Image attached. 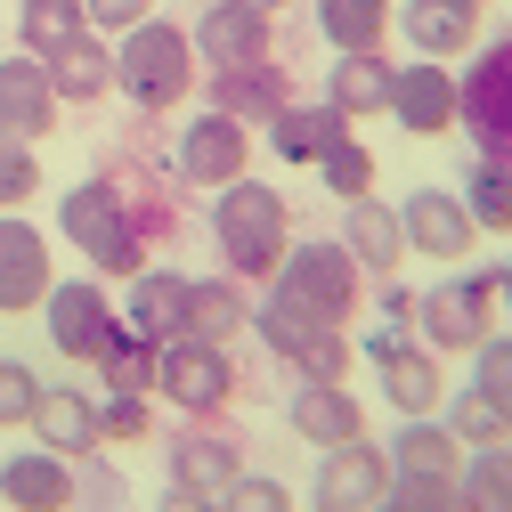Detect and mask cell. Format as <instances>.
<instances>
[{
  "instance_id": "6da1fadb",
  "label": "cell",
  "mask_w": 512,
  "mask_h": 512,
  "mask_svg": "<svg viewBox=\"0 0 512 512\" xmlns=\"http://www.w3.org/2000/svg\"><path fill=\"white\" fill-rule=\"evenodd\" d=\"M212 244H220L228 277H277L285 244H293V204L244 171V179H228L212 196Z\"/></svg>"
},
{
  "instance_id": "7a4b0ae2",
  "label": "cell",
  "mask_w": 512,
  "mask_h": 512,
  "mask_svg": "<svg viewBox=\"0 0 512 512\" xmlns=\"http://www.w3.org/2000/svg\"><path fill=\"white\" fill-rule=\"evenodd\" d=\"M114 90L139 114H171L187 90H196V41H187V25L147 17V25L122 33L114 41Z\"/></svg>"
},
{
  "instance_id": "3957f363",
  "label": "cell",
  "mask_w": 512,
  "mask_h": 512,
  "mask_svg": "<svg viewBox=\"0 0 512 512\" xmlns=\"http://www.w3.org/2000/svg\"><path fill=\"white\" fill-rule=\"evenodd\" d=\"M57 228H66V244L82 252L98 277H139V269H147V236L131 228V204L114 196V179H106V171L82 179V187H66V204H57Z\"/></svg>"
},
{
  "instance_id": "277c9868",
  "label": "cell",
  "mask_w": 512,
  "mask_h": 512,
  "mask_svg": "<svg viewBox=\"0 0 512 512\" xmlns=\"http://www.w3.org/2000/svg\"><path fill=\"white\" fill-rule=\"evenodd\" d=\"M366 269L350 261V244L342 236H309V244H285V261H277V301H293L301 317H317V326H342L350 334V317H358V285Z\"/></svg>"
},
{
  "instance_id": "5b68a950",
  "label": "cell",
  "mask_w": 512,
  "mask_h": 512,
  "mask_svg": "<svg viewBox=\"0 0 512 512\" xmlns=\"http://www.w3.org/2000/svg\"><path fill=\"white\" fill-rule=\"evenodd\" d=\"M252 334L269 342V358L293 374V382H350V342L342 326H317V317H301L293 301H261L252 309Z\"/></svg>"
},
{
  "instance_id": "8992f818",
  "label": "cell",
  "mask_w": 512,
  "mask_h": 512,
  "mask_svg": "<svg viewBox=\"0 0 512 512\" xmlns=\"http://www.w3.org/2000/svg\"><path fill=\"white\" fill-rule=\"evenodd\" d=\"M456 131H472L480 155L512 163V33L472 57V74H456Z\"/></svg>"
},
{
  "instance_id": "52a82bcc",
  "label": "cell",
  "mask_w": 512,
  "mask_h": 512,
  "mask_svg": "<svg viewBox=\"0 0 512 512\" xmlns=\"http://www.w3.org/2000/svg\"><path fill=\"white\" fill-rule=\"evenodd\" d=\"M496 309H504L496 269L447 277V285H431V293L415 301V342H431V350H472V342L496 334Z\"/></svg>"
},
{
  "instance_id": "ba28073f",
  "label": "cell",
  "mask_w": 512,
  "mask_h": 512,
  "mask_svg": "<svg viewBox=\"0 0 512 512\" xmlns=\"http://www.w3.org/2000/svg\"><path fill=\"white\" fill-rule=\"evenodd\" d=\"M155 391H163L179 415L212 423V407H228V399H236V366H228V350H220V342H204V334H179V342H163Z\"/></svg>"
},
{
  "instance_id": "9c48e42d",
  "label": "cell",
  "mask_w": 512,
  "mask_h": 512,
  "mask_svg": "<svg viewBox=\"0 0 512 512\" xmlns=\"http://www.w3.org/2000/svg\"><path fill=\"white\" fill-rule=\"evenodd\" d=\"M171 171H179L187 187H212V196H220L228 179H244V171H252V122H236V114L204 106V114L179 131V147H171Z\"/></svg>"
},
{
  "instance_id": "30bf717a",
  "label": "cell",
  "mask_w": 512,
  "mask_h": 512,
  "mask_svg": "<svg viewBox=\"0 0 512 512\" xmlns=\"http://www.w3.org/2000/svg\"><path fill=\"white\" fill-rule=\"evenodd\" d=\"M41 317H49V342L66 350V358H82V366H98V350L122 326V309H114V293L98 277H57L49 301H41Z\"/></svg>"
},
{
  "instance_id": "8fae6325",
  "label": "cell",
  "mask_w": 512,
  "mask_h": 512,
  "mask_svg": "<svg viewBox=\"0 0 512 512\" xmlns=\"http://www.w3.org/2000/svg\"><path fill=\"white\" fill-rule=\"evenodd\" d=\"M399 228H407V252H423V261H472V244H480V220L472 204L456 196V187H415V196L399 204Z\"/></svg>"
},
{
  "instance_id": "7c38bea8",
  "label": "cell",
  "mask_w": 512,
  "mask_h": 512,
  "mask_svg": "<svg viewBox=\"0 0 512 512\" xmlns=\"http://www.w3.org/2000/svg\"><path fill=\"white\" fill-rule=\"evenodd\" d=\"M391 447L374 439H342L326 447V464H317V512H374L382 496H391Z\"/></svg>"
},
{
  "instance_id": "4fadbf2b",
  "label": "cell",
  "mask_w": 512,
  "mask_h": 512,
  "mask_svg": "<svg viewBox=\"0 0 512 512\" xmlns=\"http://www.w3.org/2000/svg\"><path fill=\"white\" fill-rule=\"evenodd\" d=\"M57 82H49V66L41 57H25V49H9L0 57V139H25V147H41L49 131H57Z\"/></svg>"
},
{
  "instance_id": "5bb4252c",
  "label": "cell",
  "mask_w": 512,
  "mask_h": 512,
  "mask_svg": "<svg viewBox=\"0 0 512 512\" xmlns=\"http://www.w3.org/2000/svg\"><path fill=\"white\" fill-rule=\"evenodd\" d=\"M49 285H57V269H49V236H41L25 212H0V317L41 309Z\"/></svg>"
},
{
  "instance_id": "9a60e30c",
  "label": "cell",
  "mask_w": 512,
  "mask_h": 512,
  "mask_svg": "<svg viewBox=\"0 0 512 512\" xmlns=\"http://www.w3.org/2000/svg\"><path fill=\"white\" fill-rule=\"evenodd\" d=\"M391 122L415 131V139H447L456 131V74L439 57H407L399 82H391Z\"/></svg>"
},
{
  "instance_id": "2e32d148",
  "label": "cell",
  "mask_w": 512,
  "mask_h": 512,
  "mask_svg": "<svg viewBox=\"0 0 512 512\" xmlns=\"http://www.w3.org/2000/svg\"><path fill=\"white\" fill-rule=\"evenodd\" d=\"M187 41H196V66H252V57H277V33H269V17H252V9H236V0H212V9L187 25Z\"/></svg>"
},
{
  "instance_id": "e0dca14e",
  "label": "cell",
  "mask_w": 512,
  "mask_h": 512,
  "mask_svg": "<svg viewBox=\"0 0 512 512\" xmlns=\"http://www.w3.org/2000/svg\"><path fill=\"white\" fill-rule=\"evenodd\" d=\"M163 464H171V488H196V496H220L236 472H244V447L228 439V431H212V423H187V431H171V447H163Z\"/></svg>"
},
{
  "instance_id": "ac0fdd59",
  "label": "cell",
  "mask_w": 512,
  "mask_h": 512,
  "mask_svg": "<svg viewBox=\"0 0 512 512\" xmlns=\"http://www.w3.org/2000/svg\"><path fill=\"white\" fill-rule=\"evenodd\" d=\"M33 447H49V456H90V447H106L98 439V399H82L74 382H41V407H33Z\"/></svg>"
},
{
  "instance_id": "d6986e66",
  "label": "cell",
  "mask_w": 512,
  "mask_h": 512,
  "mask_svg": "<svg viewBox=\"0 0 512 512\" xmlns=\"http://www.w3.org/2000/svg\"><path fill=\"white\" fill-rule=\"evenodd\" d=\"M285 423H293V439L317 447V456L342 447V439H366V407L350 399V382H301L293 407H285Z\"/></svg>"
},
{
  "instance_id": "ffe728a7",
  "label": "cell",
  "mask_w": 512,
  "mask_h": 512,
  "mask_svg": "<svg viewBox=\"0 0 512 512\" xmlns=\"http://www.w3.org/2000/svg\"><path fill=\"white\" fill-rule=\"evenodd\" d=\"M391 82H399V57L391 49H342L334 74H326V106L366 122V114H391Z\"/></svg>"
},
{
  "instance_id": "44dd1931",
  "label": "cell",
  "mask_w": 512,
  "mask_h": 512,
  "mask_svg": "<svg viewBox=\"0 0 512 512\" xmlns=\"http://www.w3.org/2000/svg\"><path fill=\"white\" fill-rule=\"evenodd\" d=\"M0 504L9 512H74V464L49 447H17L0 464Z\"/></svg>"
},
{
  "instance_id": "7402d4cb",
  "label": "cell",
  "mask_w": 512,
  "mask_h": 512,
  "mask_svg": "<svg viewBox=\"0 0 512 512\" xmlns=\"http://www.w3.org/2000/svg\"><path fill=\"white\" fill-rule=\"evenodd\" d=\"M342 244L366 277H391L407 261V228H399V204H374V196H350L342 204Z\"/></svg>"
},
{
  "instance_id": "603a6c76",
  "label": "cell",
  "mask_w": 512,
  "mask_h": 512,
  "mask_svg": "<svg viewBox=\"0 0 512 512\" xmlns=\"http://www.w3.org/2000/svg\"><path fill=\"white\" fill-rule=\"evenodd\" d=\"M374 374H382V407H399V415H439L447 407V374H439L431 342H399Z\"/></svg>"
},
{
  "instance_id": "cb8c5ba5",
  "label": "cell",
  "mask_w": 512,
  "mask_h": 512,
  "mask_svg": "<svg viewBox=\"0 0 512 512\" xmlns=\"http://www.w3.org/2000/svg\"><path fill=\"white\" fill-rule=\"evenodd\" d=\"M391 25H407V49L415 57H464L472 49V33H480V0H407V17H391Z\"/></svg>"
},
{
  "instance_id": "d4e9b609",
  "label": "cell",
  "mask_w": 512,
  "mask_h": 512,
  "mask_svg": "<svg viewBox=\"0 0 512 512\" xmlns=\"http://www.w3.org/2000/svg\"><path fill=\"white\" fill-rule=\"evenodd\" d=\"M261 131H269L277 163H317V155H326L342 131H358V122H350V114H334L326 98H317V106H293V98H285V106L261 122Z\"/></svg>"
},
{
  "instance_id": "484cf974",
  "label": "cell",
  "mask_w": 512,
  "mask_h": 512,
  "mask_svg": "<svg viewBox=\"0 0 512 512\" xmlns=\"http://www.w3.org/2000/svg\"><path fill=\"white\" fill-rule=\"evenodd\" d=\"M391 472H415V480H456V472H464V439L447 431L439 415H399Z\"/></svg>"
},
{
  "instance_id": "4316f807",
  "label": "cell",
  "mask_w": 512,
  "mask_h": 512,
  "mask_svg": "<svg viewBox=\"0 0 512 512\" xmlns=\"http://www.w3.org/2000/svg\"><path fill=\"white\" fill-rule=\"evenodd\" d=\"M285 98H293V90H285V66H277V57H252V66H220V74H212V106L236 114V122H269Z\"/></svg>"
},
{
  "instance_id": "83f0119b",
  "label": "cell",
  "mask_w": 512,
  "mask_h": 512,
  "mask_svg": "<svg viewBox=\"0 0 512 512\" xmlns=\"http://www.w3.org/2000/svg\"><path fill=\"white\" fill-rule=\"evenodd\" d=\"M122 326H139L147 342H179L187 334V277L179 269H139L131 277V317Z\"/></svg>"
},
{
  "instance_id": "f1b7e54d",
  "label": "cell",
  "mask_w": 512,
  "mask_h": 512,
  "mask_svg": "<svg viewBox=\"0 0 512 512\" xmlns=\"http://www.w3.org/2000/svg\"><path fill=\"white\" fill-rule=\"evenodd\" d=\"M244 326H252L244 277H187V334H204V342H236Z\"/></svg>"
},
{
  "instance_id": "f546056e",
  "label": "cell",
  "mask_w": 512,
  "mask_h": 512,
  "mask_svg": "<svg viewBox=\"0 0 512 512\" xmlns=\"http://www.w3.org/2000/svg\"><path fill=\"white\" fill-rule=\"evenodd\" d=\"M90 33V17H82V0H17V49L25 57H66L74 41Z\"/></svg>"
},
{
  "instance_id": "4dcf8cb0",
  "label": "cell",
  "mask_w": 512,
  "mask_h": 512,
  "mask_svg": "<svg viewBox=\"0 0 512 512\" xmlns=\"http://www.w3.org/2000/svg\"><path fill=\"white\" fill-rule=\"evenodd\" d=\"M49 82H57V106H98L114 90V41L82 33L66 57H49Z\"/></svg>"
},
{
  "instance_id": "1f68e13d",
  "label": "cell",
  "mask_w": 512,
  "mask_h": 512,
  "mask_svg": "<svg viewBox=\"0 0 512 512\" xmlns=\"http://www.w3.org/2000/svg\"><path fill=\"white\" fill-rule=\"evenodd\" d=\"M391 0H317V33L334 41V57L342 49H382L391 41Z\"/></svg>"
},
{
  "instance_id": "d6a6232c",
  "label": "cell",
  "mask_w": 512,
  "mask_h": 512,
  "mask_svg": "<svg viewBox=\"0 0 512 512\" xmlns=\"http://www.w3.org/2000/svg\"><path fill=\"white\" fill-rule=\"evenodd\" d=\"M456 512H512V439L504 447H472V456H464Z\"/></svg>"
},
{
  "instance_id": "836d02e7",
  "label": "cell",
  "mask_w": 512,
  "mask_h": 512,
  "mask_svg": "<svg viewBox=\"0 0 512 512\" xmlns=\"http://www.w3.org/2000/svg\"><path fill=\"white\" fill-rule=\"evenodd\" d=\"M106 179H114V196L131 204V228H139L147 244H163V236L179 228V204H171V187H163V179H147L139 163H106Z\"/></svg>"
},
{
  "instance_id": "e575fe53",
  "label": "cell",
  "mask_w": 512,
  "mask_h": 512,
  "mask_svg": "<svg viewBox=\"0 0 512 512\" xmlns=\"http://www.w3.org/2000/svg\"><path fill=\"white\" fill-rule=\"evenodd\" d=\"M155 366H163V342H147L139 326H114V342L98 350V382L106 391H155Z\"/></svg>"
},
{
  "instance_id": "d590c367",
  "label": "cell",
  "mask_w": 512,
  "mask_h": 512,
  "mask_svg": "<svg viewBox=\"0 0 512 512\" xmlns=\"http://www.w3.org/2000/svg\"><path fill=\"white\" fill-rule=\"evenodd\" d=\"M456 196L472 204V220H480V236H512V163H496V155H480L472 171H464V187Z\"/></svg>"
},
{
  "instance_id": "8d00e7d4",
  "label": "cell",
  "mask_w": 512,
  "mask_h": 512,
  "mask_svg": "<svg viewBox=\"0 0 512 512\" xmlns=\"http://www.w3.org/2000/svg\"><path fill=\"white\" fill-rule=\"evenodd\" d=\"M74 512H139L131 480H122L106 464V447H90V456H74Z\"/></svg>"
},
{
  "instance_id": "74e56055",
  "label": "cell",
  "mask_w": 512,
  "mask_h": 512,
  "mask_svg": "<svg viewBox=\"0 0 512 512\" xmlns=\"http://www.w3.org/2000/svg\"><path fill=\"white\" fill-rule=\"evenodd\" d=\"M317 179H326L342 204H350V196H374V155L358 147V131H342L326 155H317Z\"/></svg>"
},
{
  "instance_id": "f35d334b",
  "label": "cell",
  "mask_w": 512,
  "mask_h": 512,
  "mask_svg": "<svg viewBox=\"0 0 512 512\" xmlns=\"http://www.w3.org/2000/svg\"><path fill=\"white\" fill-rule=\"evenodd\" d=\"M472 391H480L496 415H512V334L472 342Z\"/></svg>"
},
{
  "instance_id": "ab89813d",
  "label": "cell",
  "mask_w": 512,
  "mask_h": 512,
  "mask_svg": "<svg viewBox=\"0 0 512 512\" xmlns=\"http://www.w3.org/2000/svg\"><path fill=\"white\" fill-rule=\"evenodd\" d=\"M439 423H447V431H456L464 447H504V439H512V415H496V407H488L480 391H464V399H456V407H447Z\"/></svg>"
},
{
  "instance_id": "60d3db41",
  "label": "cell",
  "mask_w": 512,
  "mask_h": 512,
  "mask_svg": "<svg viewBox=\"0 0 512 512\" xmlns=\"http://www.w3.org/2000/svg\"><path fill=\"white\" fill-rule=\"evenodd\" d=\"M147 431H155V415H147L139 391H98V439H106V447H131V439H147Z\"/></svg>"
},
{
  "instance_id": "b9f144b4",
  "label": "cell",
  "mask_w": 512,
  "mask_h": 512,
  "mask_svg": "<svg viewBox=\"0 0 512 512\" xmlns=\"http://www.w3.org/2000/svg\"><path fill=\"white\" fill-rule=\"evenodd\" d=\"M33 187H41V155L25 139H0V212H25Z\"/></svg>"
},
{
  "instance_id": "7bdbcfd3",
  "label": "cell",
  "mask_w": 512,
  "mask_h": 512,
  "mask_svg": "<svg viewBox=\"0 0 512 512\" xmlns=\"http://www.w3.org/2000/svg\"><path fill=\"white\" fill-rule=\"evenodd\" d=\"M220 512H293V488L277 472H236L220 488Z\"/></svg>"
},
{
  "instance_id": "ee69618b",
  "label": "cell",
  "mask_w": 512,
  "mask_h": 512,
  "mask_svg": "<svg viewBox=\"0 0 512 512\" xmlns=\"http://www.w3.org/2000/svg\"><path fill=\"white\" fill-rule=\"evenodd\" d=\"M33 407H41V374L25 358H0V431L33 423Z\"/></svg>"
},
{
  "instance_id": "f6af8a7d",
  "label": "cell",
  "mask_w": 512,
  "mask_h": 512,
  "mask_svg": "<svg viewBox=\"0 0 512 512\" xmlns=\"http://www.w3.org/2000/svg\"><path fill=\"white\" fill-rule=\"evenodd\" d=\"M374 512H456V480H415V472H399L391 496H382Z\"/></svg>"
},
{
  "instance_id": "bcb514c9",
  "label": "cell",
  "mask_w": 512,
  "mask_h": 512,
  "mask_svg": "<svg viewBox=\"0 0 512 512\" xmlns=\"http://www.w3.org/2000/svg\"><path fill=\"white\" fill-rule=\"evenodd\" d=\"M82 17H90V33H98V41H122L131 25H147V17H155V0H82Z\"/></svg>"
},
{
  "instance_id": "7dc6e473",
  "label": "cell",
  "mask_w": 512,
  "mask_h": 512,
  "mask_svg": "<svg viewBox=\"0 0 512 512\" xmlns=\"http://www.w3.org/2000/svg\"><path fill=\"white\" fill-rule=\"evenodd\" d=\"M415 301H423V293H407V285H382V326H415Z\"/></svg>"
},
{
  "instance_id": "c3c4849f",
  "label": "cell",
  "mask_w": 512,
  "mask_h": 512,
  "mask_svg": "<svg viewBox=\"0 0 512 512\" xmlns=\"http://www.w3.org/2000/svg\"><path fill=\"white\" fill-rule=\"evenodd\" d=\"M155 512H220V496H196V488H163Z\"/></svg>"
},
{
  "instance_id": "681fc988",
  "label": "cell",
  "mask_w": 512,
  "mask_h": 512,
  "mask_svg": "<svg viewBox=\"0 0 512 512\" xmlns=\"http://www.w3.org/2000/svg\"><path fill=\"white\" fill-rule=\"evenodd\" d=\"M236 9H252V17H277V9H285V0H236Z\"/></svg>"
},
{
  "instance_id": "f907efd6",
  "label": "cell",
  "mask_w": 512,
  "mask_h": 512,
  "mask_svg": "<svg viewBox=\"0 0 512 512\" xmlns=\"http://www.w3.org/2000/svg\"><path fill=\"white\" fill-rule=\"evenodd\" d=\"M496 293H504V309H512V261H504V269H496Z\"/></svg>"
},
{
  "instance_id": "816d5d0a",
  "label": "cell",
  "mask_w": 512,
  "mask_h": 512,
  "mask_svg": "<svg viewBox=\"0 0 512 512\" xmlns=\"http://www.w3.org/2000/svg\"><path fill=\"white\" fill-rule=\"evenodd\" d=\"M480 9H488V0H480Z\"/></svg>"
}]
</instances>
